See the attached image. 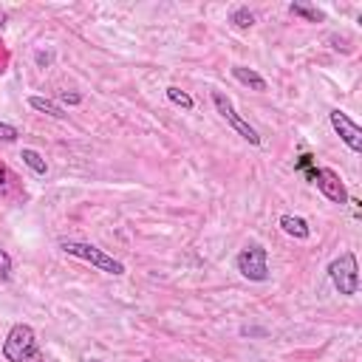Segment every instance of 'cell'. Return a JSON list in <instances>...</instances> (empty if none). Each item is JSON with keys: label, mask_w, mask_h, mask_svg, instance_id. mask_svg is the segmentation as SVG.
Wrapping results in <instances>:
<instances>
[{"label": "cell", "mask_w": 362, "mask_h": 362, "mask_svg": "<svg viewBox=\"0 0 362 362\" xmlns=\"http://www.w3.org/2000/svg\"><path fill=\"white\" fill-rule=\"evenodd\" d=\"M3 356L6 362H40V342L31 325L17 322L8 328L6 339H3Z\"/></svg>", "instance_id": "obj_1"}, {"label": "cell", "mask_w": 362, "mask_h": 362, "mask_svg": "<svg viewBox=\"0 0 362 362\" xmlns=\"http://www.w3.org/2000/svg\"><path fill=\"white\" fill-rule=\"evenodd\" d=\"M59 249H62L65 255H71V257H79V260L96 266V269L105 272V274L122 277V274L127 272L122 260H116L113 255H107L105 249H99V246H93V243H85V240H59Z\"/></svg>", "instance_id": "obj_2"}, {"label": "cell", "mask_w": 362, "mask_h": 362, "mask_svg": "<svg viewBox=\"0 0 362 362\" xmlns=\"http://www.w3.org/2000/svg\"><path fill=\"white\" fill-rule=\"evenodd\" d=\"M328 277H331V286L345 294V297H354L359 291V266H356V255L354 252H342L339 257H334L328 263Z\"/></svg>", "instance_id": "obj_3"}, {"label": "cell", "mask_w": 362, "mask_h": 362, "mask_svg": "<svg viewBox=\"0 0 362 362\" xmlns=\"http://www.w3.org/2000/svg\"><path fill=\"white\" fill-rule=\"evenodd\" d=\"M235 269L252 283H266L269 280V249L263 243L243 246L235 257Z\"/></svg>", "instance_id": "obj_4"}, {"label": "cell", "mask_w": 362, "mask_h": 362, "mask_svg": "<svg viewBox=\"0 0 362 362\" xmlns=\"http://www.w3.org/2000/svg\"><path fill=\"white\" fill-rule=\"evenodd\" d=\"M212 105H215V110H218V113H221V116L229 122V127H232V130H235L240 139H246V141H249V144H255V147L260 144L257 130H255V127H252V124H249V122H246V119H243V116L235 110L232 99H229L223 90H212Z\"/></svg>", "instance_id": "obj_5"}, {"label": "cell", "mask_w": 362, "mask_h": 362, "mask_svg": "<svg viewBox=\"0 0 362 362\" xmlns=\"http://www.w3.org/2000/svg\"><path fill=\"white\" fill-rule=\"evenodd\" d=\"M328 122H331V127H334V133L345 141V147L348 150H354V153H362V127L345 113V110H339V107H334L331 113H328Z\"/></svg>", "instance_id": "obj_6"}, {"label": "cell", "mask_w": 362, "mask_h": 362, "mask_svg": "<svg viewBox=\"0 0 362 362\" xmlns=\"http://www.w3.org/2000/svg\"><path fill=\"white\" fill-rule=\"evenodd\" d=\"M311 184H317V189H320L331 204H348V198H351L348 189H345V184H342V178H339V173L331 170V167H317Z\"/></svg>", "instance_id": "obj_7"}, {"label": "cell", "mask_w": 362, "mask_h": 362, "mask_svg": "<svg viewBox=\"0 0 362 362\" xmlns=\"http://www.w3.org/2000/svg\"><path fill=\"white\" fill-rule=\"evenodd\" d=\"M277 223H280V229H283L288 238H294V240H308V235H311L308 221L300 218V215H280Z\"/></svg>", "instance_id": "obj_8"}, {"label": "cell", "mask_w": 362, "mask_h": 362, "mask_svg": "<svg viewBox=\"0 0 362 362\" xmlns=\"http://www.w3.org/2000/svg\"><path fill=\"white\" fill-rule=\"evenodd\" d=\"M232 76L240 82V85H246V88H252V90H266V79L255 71V68H246V65H235L232 68Z\"/></svg>", "instance_id": "obj_9"}, {"label": "cell", "mask_w": 362, "mask_h": 362, "mask_svg": "<svg viewBox=\"0 0 362 362\" xmlns=\"http://www.w3.org/2000/svg\"><path fill=\"white\" fill-rule=\"evenodd\" d=\"M28 105H31L37 113H45V116H51V119H65V116H68L59 102L45 99V96H28Z\"/></svg>", "instance_id": "obj_10"}, {"label": "cell", "mask_w": 362, "mask_h": 362, "mask_svg": "<svg viewBox=\"0 0 362 362\" xmlns=\"http://www.w3.org/2000/svg\"><path fill=\"white\" fill-rule=\"evenodd\" d=\"M288 14L303 17L305 23H322V20H325V11H320V8L311 6V3H288Z\"/></svg>", "instance_id": "obj_11"}, {"label": "cell", "mask_w": 362, "mask_h": 362, "mask_svg": "<svg viewBox=\"0 0 362 362\" xmlns=\"http://www.w3.org/2000/svg\"><path fill=\"white\" fill-rule=\"evenodd\" d=\"M20 158H23V164H25L31 173H37V175H45V173H48V164H45L42 153H37L34 147H23Z\"/></svg>", "instance_id": "obj_12"}, {"label": "cell", "mask_w": 362, "mask_h": 362, "mask_svg": "<svg viewBox=\"0 0 362 362\" xmlns=\"http://www.w3.org/2000/svg\"><path fill=\"white\" fill-rule=\"evenodd\" d=\"M229 23L235 25V28H240V31H246V28H252L255 25V14L246 8V6H238L232 14H229Z\"/></svg>", "instance_id": "obj_13"}, {"label": "cell", "mask_w": 362, "mask_h": 362, "mask_svg": "<svg viewBox=\"0 0 362 362\" xmlns=\"http://www.w3.org/2000/svg\"><path fill=\"white\" fill-rule=\"evenodd\" d=\"M167 99H170L173 105H178L181 110H192V107H195V99H192L187 90L175 88V85H170V88H167Z\"/></svg>", "instance_id": "obj_14"}, {"label": "cell", "mask_w": 362, "mask_h": 362, "mask_svg": "<svg viewBox=\"0 0 362 362\" xmlns=\"http://www.w3.org/2000/svg\"><path fill=\"white\" fill-rule=\"evenodd\" d=\"M294 170H300V173H305V178H308V181H314V173H317V167H314V156H308V153H303V156L297 158V164H294Z\"/></svg>", "instance_id": "obj_15"}, {"label": "cell", "mask_w": 362, "mask_h": 362, "mask_svg": "<svg viewBox=\"0 0 362 362\" xmlns=\"http://www.w3.org/2000/svg\"><path fill=\"white\" fill-rule=\"evenodd\" d=\"M11 274H14V260H11V255L0 246V280L6 283V280H11Z\"/></svg>", "instance_id": "obj_16"}, {"label": "cell", "mask_w": 362, "mask_h": 362, "mask_svg": "<svg viewBox=\"0 0 362 362\" xmlns=\"http://www.w3.org/2000/svg\"><path fill=\"white\" fill-rule=\"evenodd\" d=\"M20 139V130L8 122H0V141H17Z\"/></svg>", "instance_id": "obj_17"}, {"label": "cell", "mask_w": 362, "mask_h": 362, "mask_svg": "<svg viewBox=\"0 0 362 362\" xmlns=\"http://www.w3.org/2000/svg\"><path fill=\"white\" fill-rule=\"evenodd\" d=\"M59 105H82V93H76V90H62V93H59Z\"/></svg>", "instance_id": "obj_18"}, {"label": "cell", "mask_w": 362, "mask_h": 362, "mask_svg": "<svg viewBox=\"0 0 362 362\" xmlns=\"http://www.w3.org/2000/svg\"><path fill=\"white\" fill-rule=\"evenodd\" d=\"M37 65L48 68L51 65V51H37Z\"/></svg>", "instance_id": "obj_19"}, {"label": "cell", "mask_w": 362, "mask_h": 362, "mask_svg": "<svg viewBox=\"0 0 362 362\" xmlns=\"http://www.w3.org/2000/svg\"><path fill=\"white\" fill-rule=\"evenodd\" d=\"M3 25H6V14L0 11V28H3Z\"/></svg>", "instance_id": "obj_20"}, {"label": "cell", "mask_w": 362, "mask_h": 362, "mask_svg": "<svg viewBox=\"0 0 362 362\" xmlns=\"http://www.w3.org/2000/svg\"><path fill=\"white\" fill-rule=\"evenodd\" d=\"M3 178H6V170H3V167H0V184H3Z\"/></svg>", "instance_id": "obj_21"}, {"label": "cell", "mask_w": 362, "mask_h": 362, "mask_svg": "<svg viewBox=\"0 0 362 362\" xmlns=\"http://www.w3.org/2000/svg\"><path fill=\"white\" fill-rule=\"evenodd\" d=\"M88 362H105V359H96V356H93V359H88Z\"/></svg>", "instance_id": "obj_22"}]
</instances>
